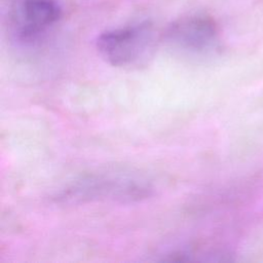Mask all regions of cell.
I'll return each instance as SVG.
<instances>
[{
  "mask_svg": "<svg viewBox=\"0 0 263 263\" xmlns=\"http://www.w3.org/2000/svg\"><path fill=\"white\" fill-rule=\"evenodd\" d=\"M155 46L152 25L139 22L101 33L96 40L100 57L116 68H138L151 58Z\"/></svg>",
  "mask_w": 263,
  "mask_h": 263,
  "instance_id": "2",
  "label": "cell"
},
{
  "mask_svg": "<svg viewBox=\"0 0 263 263\" xmlns=\"http://www.w3.org/2000/svg\"><path fill=\"white\" fill-rule=\"evenodd\" d=\"M153 186L137 174L104 171L83 175L65 188L55 200L62 204H85L95 202L134 203L149 198Z\"/></svg>",
  "mask_w": 263,
  "mask_h": 263,
  "instance_id": "1",
  "label": "cell"
},
{
  "mask_svg": "<svg viewBox=\"0 0 263 263\" xmlns=\"http://www.w3.org/2000/svg\"><path fill=\"white\" fill-rule=\"evenodd\" d=\"M61 16L62 9L55 0H16L8 11V35L18 45H34L47 35Z\"/></svg>",
  "mask_w": 263,
  "mask_h": 263,
  "instance_id": "4",
  "label": "cell"
},
{
  "mask_svg": "<svg viewBox=\"0 0 263 263\" xmlns=\"http://www.w3.org/2000/svg\"><path fill=\"white\" fill-rule=\"evenodd\" d=\"M163 40L176 53L189 58H203L218 49L220 31L216 21L208 13L190 12L168 25Z\"/></svg>",
  "mask_w": 263,
  "mask_h": 263,
  "instance_id": "3",
  "label": "cell"
}]
</instances>
